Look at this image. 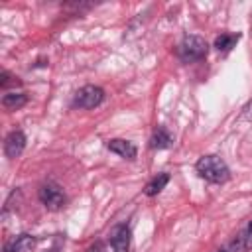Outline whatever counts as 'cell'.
Listing matches in <instances>:
<instances>
[{"instance_id": "obj_1", "label": "cell", "mask_w": 252, "mask_h": 252, "mask_svg": "<svg viewBox=\"0 0 252 252\" xmlns=\"http://www.w3.org/2000/svg\"><path fill=\"white\" fill-rule=\"evenodd\" d=\"M197 173L211 183H224L230 177V169L219 156H203L195 163Z\"/></svg>"}, {"instance_id": "obj_10", "label": "cell", "mask_w": 252, "mask_h": 252, "mask_svg": "<svg viewBox=\"0 0 252 252\" xmlns=\"http://www.w3.org/2000/svg\"><path fill=\"white\" fill-rule=\"evenodd\" d=\"M26 102H28V96H26L24 93H8V94H4V98H2V104H4V108H8V110H18V108H22Z\"/></svg>"}, {"instance_id": "obj_8", "label": "cell", "mask_w": 252, "mask_h": 252, "mask_svg": "<svg viewBox=\"0 0 252 252\" xmlns=\"http://www.w3.org/2000/svg\"><path fill=\"white\" fill-rule=\"evenodd\" d=\"M35 246V236L32 234H20L14 240L6 242L4 252H30Z\"/></svg>"}, {"instance_id": "obj_4", "label": "cell", "mask_w": 252, "mask_h": 252, "mask_svg": "<svg viewBox=\"0 0 252 252\" xmlns=\"http://www.w3.org/2000/svg\"><path fill=\"white\" fill-rule=\"evenodd\" d=\"M104 98V91L96 85H85L81 87L77 93H75V98H73V104L79 106V108H94L102 102Z\"/></svg>"}, {"instance_id": "obj_13", "label": "cell", "mask_w": 252, "mask_h": 252, "mask_svg": "<svg viewBox=\"0 0 252 252\" xmlns=\"http://www.w3.org/2000/svg\"><path fill=\"white\" fill-rule=\"evenodd\" d=\"M240 248H244V246H242V234H240V236H236L234 240H230L228 244H224L222 248H219L217 252H238Z\"/></svg>"}, {"instance_id": "obj_16", "label": "cell", "mask_w": 252, "mask_h": 252, "mask_svg": "<svg viewBox=\"0 0 252 252\" xmlns=\"http://www.w3.org/2000/svg\"><path fill=\"white\" fill-rule=\"evenodd\" d=\"M242 246H244L246 250H250V248H252V220H250V224H248L246 232L242 234Z\"/></svg>"}, {"instance_id": "obj_15", "label": "cell", "mask_w": 252, "mask_h": 252, "mask_svg": "<svg viewBox=\"0 0 252 252\" xmlns=\"http://www.w3.org/2000/svg\"><path fill=\"white\" fill-rule=\"evenodd\" d=\"M240 122H252V100H248L240 112Z\"/></svg>"}, {"instance_id": "obj_14", "label": "cell", "mask_w": 252, "mask_h": 252, "mask_svg": "<svg viewBox=\"0 0 252 252\" xmlns=\"http://www.w3.org/2000/svg\"><path fill=\"white\" fill-rule=\"evenodd\" d=\"M10 85H14V87H18V85H20V79H18V77H14V75H10L8 71H2V79H0V87H2V89H8Z\"/></svg>"}, {"instance_id": "obj_17", "label": "cell", "mask_w": 252, "mask_h": 252, "mask_svg": "<svg viewBox=\"0 0 252 252\" xmlns=\"http://www.w3.org/2000/svg\"><path fill=\"white\" fill-rule=\"evenodd\" d=\"M87 252H104V244L102 242H94L93 246H89Z\"/></svg>"}, {"instance_id": "obj_11", "label": "cell", "mask_w": 252, "mask_h": 252, "mask_svg": "<svg viewBox=\"0 0 252 252\" xmlns=\"http://www.w3.org/2000/svg\"><path fill=\"white\" fill-rule=\"evenodd\" d=\"M167 181H169V175H167V173H158V175L146 185V191H144V193H146L148 197H154V195H158V193L167 185Z\"/></svg>"}, {"instance_id": "obj_5", "label": "cell", "mask_w": 252, "mask_h": 252, "mask_svg": "<svg viewBox=\"0 0 252 252\" xmlns=\"http://www.w3.org/2000/svg\"><path fill=\"white\" fill-rule=\"evenodd\" d=\"M26 148V136L22 130H14L4 140V154L8 158H18Z\"/></svg>"}, {"instance_id": "obj_3", "label": "cell", "mask_w": 252, "mask_h": 252, "mask_svg": "<svg viewBox=\"0 0 252 252\" xmlns=\"http://www.w3.org/2000/svg\"><path fill=\"white\" fill-rule=\"evenodd\" d=\"M37 197H39L41 205H45L49 211H59V209L65 205V201H67L63 189H61L57 183H53V181L43 183V185L39 187V191H37Z\"/></svg>"}, {"instance_id": "obj_12", "label": "cell", "mask_w": 252, "mask_h": 252, "mask_svg": "<svg viewBox=\"0 0 252 252\" xmlns=\"http://www.w3.org/2000/svg\"><path fill=\"white\" fill-rule=\"evenodd\" d=\"M238 39H240L238 33H220V35H217V39H215V47H217L219 51H228V49L234 47V43H236Z\"/></svg>"}, {"instance_id": "obj_7", "label": "cell", "mask_w": 252, "mask_h": 252, "mask_svg": "<svg viewBox=\"0 0 252 252\" xmlns=\"http://www.w3.org/2000/svg\"><path fill=\"white\" fill-rule=\"evenodd\" d=\"M106 148H108L110 152L118 154V156L124 158V159H134L136 154H138V150H136V146H134L132 142H128V140H120V138L110 140V142L106 144Z\"/></svg>"}, {"instance_id": "obj_6", "label": "cell", "mask_w": 252, "mask_h": 252, "mask_svg": "<svg viewBox=\"0 0 252 252\" xmlns=\"http://www.w3.org/2000/svg\"><path fill=\"white\" fill-rule=\"evenodd\" d=\"M110 246L114 252H130V228L126 224L114 226L110 232Z\"/></svg>"}, {"instance_id": "obj_2", "label": "cell", "mask_w": 252, "mask_h": 252, "mask_svg": "<svg viewBox=\"0 0 252 252\" xmlns=\"http://www.w3.org/2000/svg\"><path fill=\"white\" fill-rule=\"evenodd\" d=\"M207 51H209V43L201 35H185L177 45V55L183 63L199 61L207 55Z\"/></svg>"}, {"instance_id": "obj_9", "label": "cell", "mask_w": 252, "mask_h": 252, "mask_svg": "<svg viewBox=\"0 0 252 252\" xmlns=\"http://www.w3.org/2000/svg\"><path fill=\"white\" fill-rule=\"evenodd\" d=\"M171 144H173V136L167 132V128L158 126L156 132H154V136L150 138V146L154 150H163V148H169Z\"/></svg>"}]
</instances>
